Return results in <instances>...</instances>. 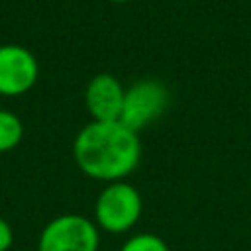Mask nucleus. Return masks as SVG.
I'll return each instance as SVG.
<instances>
[{
    "label": "nucleus",
    "mask_w": 251,
    "mask_h": 251,
    "mask_svg": "<svg viewBox=\"0 0 251 251\" xmlns=\"http://www.w3.org/2000/svg\"><path fill=\"white\" fill-rule=\"evenodd\" d=\"M76 167L90 178L116 182L131 175L141 159L139 135L116 122H90L75 137Z\"/></svg>",
    "instance_id": "1"
},
{
    "label": "nucleus",
    "mask_w": 251,
    "mask_h": 251,
    "mask_svg": "<svg viewBox=\"0 0 251 251\" xmlns=\"http://www.w3.org/2000/svg\"><path fill=\"white\" fill-rule=\"evenodd\" d=\"M141 210L143 202L135 186L124 180L108 182L94 204L96 226L110 233H124L137 224Z\"/></svg>",
    "instance_id": "2"
},
{
    "label": "nucleus",
    "mask_w": 251,
    "mask_h": 251,
    "mask_svg": "<svg viewBox=\"0 0 251 251\" xmlns=\"http://www.w3.org/2000/svg\"><path fill=\"white\" fill-rule=\"evenodd\" d=\"M98 243L94 222L80 214H63L41 229L37 251H98Z\"/></svg>",
    "instance_id": "3"
},
{
    "label": "nucleus",
    "mask_w": 251,
    "mask_h": 251,
    "mask_svg": "<svg viewBox=\"0 0 251 251\" xmlns=\"http://www.w3.org/2000/svg\"><path fill=\"white\" fill-rule=\"evenodd\" d=\"M169 88L155 78L133 82L124 96L120 122L135 133L157 122L169 106Z\"/></svg>",
    "instance_id": "4"
},
{
    "label": "nucleus",
    "mask_w": 251,
    "mask_h": 251,
    "mask_svg": "<svg viewBox=\"0 0 251 251\" xmlns=\"http://www.w3.org/2000/svg\"><path fill=\"white\" fill-rule=\"evenodd\" d=\"M39 78V63L24 45H0V96H22Z\"/></svg>",
    "instance_id": "5"
},
{
    "label": "nucleus",
    "mask_w": 251,
    "mask_h": 251,
    "mask_svg": "<svg viewBox=\"0 0 251 251\" xmlns=\"http://www.w3.org/2000/svg\"><path fill=\"white\" fill-rule=\"evenodd\" d=\"M126 90L122 82L108 75H96L84 90V104L94 122H116L122 116Z\"/></svg>",
    "instance_id": "6"
},
{
    "label": "nucleus",
    "mask_w": 251,
    "mask_h": 251,
    "mask_svg": "<svg viewBox=\"0 0 251 251\" xmlns=\"http://www.w3.org/2000/svg\"><path fill=\"white\" fill-rule=\"evenodd\" d=\"M22 139H24L22 120L14 112L0 108V153H8L16 149Z\"/></svg>",
    "instance_id": "7"
},
{
    "label": "nucleus",
    "mask_w": 251,
    "mask_h": 251,
    "mask_svg": "<svg viewBox=\"0 0 251 251\" xmlns=\"http://www.w3.org/2000/svg\"><path fill=\"white\" fill-rule=\"evenodd\" d=\"M120 251H169V247L155 233H137L129 237Z\"/></svg>",
    "instance_id": "8"
},
{
    "label": "nucleus",
    "mask_w": 251,
    "mask_h": 251,
    "mask_svg": "<svg viewBox=\"0 0 251 251\" xmlns=\"http://www.w3.org/2000/svg\"><path fill=\"white\" fill-rule=\"evenodd\" d=\"M14 243V231H12V226L0 218V251H8Z\"/></svg>",
    "instance_id": "9"
},
{
    "label": "nucleus",
    "mask_w": 251,
    "mask_h": 251,
    "mask_svg": "<svg viewBox=\"0 0 251 251\" xmlns=\"http://www.w3.org/2000/svg\"><path fill=\"white\" fill-rule=\"evenodd\" d=\"M110 2H116V4H122V2H129V0H110Z\"/></svg>",
    "instance_id": "10"
}]
</instances>
